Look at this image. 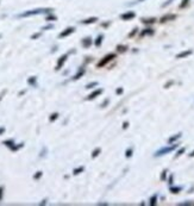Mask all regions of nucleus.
<instances>
[{
    "label": "nucleus",
    "mask_w": 194,
    "mask_h": 206,
    "mask_svg": "<svg viewBox=\"0 0 194 206\" xmlns=\"http://www.w3.org/2000/svg\"><path fill=\"white\" fill-rule=\"evenodd\" d=\"M189 157H194V150L191 152V154H189Z\"/></svg>",
    "instance_id": "41"
},
{
    "label": "nucleus",
    "mask_w": 194,
    "mask_h": 206,
    "mask_svg": "<svg viewBox=\"0 0 194 206\" xmlns=\"http://www.w3.org/2000/svg\"><path fill=\"white\" fill-rule=\"evenodd\" d=\"M166 175H167V170H163V172H162V175H161V179H162V180H166Z\"/></svg>",
    "instance_id": "34"
},
{
    "label": "nucleus",
    "mask_w": 194,
    "mask_h": 206,
    "mask_svg": "<svg viewBox=\"0 0 194 206\" xmlns=\"http://www.w3.org/2000/svg\"><path fill=\"white\" fill-rule=\"evenodd\" d=\"M102 39H104V35H99L97 38H95V42H94V45L99 48L100 45H101V43H102Z\"/></svg>",
    "instance_id": "14"
},
{
    "label": "nucleus",
    "mask_w": 194,
    "mask_h": 206,
    "mask_svg": "<svg viewBox=\"0 0 194 206\" xmlns=\"http://www.w3.org/2000/svg\"><path fill=\"white\" fill-rule=\"evenodd\" d=\"M47 20H48V21H50V20H56V17H55V16H53V15H49V16H47Z\"/></svg>",
    "instance_id": "28"
},
{
    "label": "nucleus",
    "mask_w": 194,
    "mask_h": 206,
    "mask_svg": "<svg viewBox=\"0 0 194 206\" xmlns=\"http://www.w3.org/2000/svg\"><path fill=\"white\" fill-rule=\"evenodd\" d=\"M177 148V144H173V146H169V147H164V148H162V149L157 150L155 152V157H158V156H163V155H166V154H169V152H172L173 150H175Z\"/></svg>",
    "instance_id": "2"
},
{
    "label": "nucleus",
    "mask_w": 194,
    "mask_h": 206,
    "mask_svg": "<svg viewBox=\"0 0 194 206\" xmlns=\"http://www.w3.org/2000/svg\"><path fill=\"white\" fill-rule=\"evenodd\" d=\"M185 148H181V149L179 150V151H177V154H176V155H175V157H179V156H181V155H182V154H183V152H185Z\"/></svg>",
    "instance_id": "27"
},
{
    "label": "nucleus",
    "mask_w": 194,
    "mask_h": 206,
    "mask_svg": "<svg viewBox=\"0 0 194 206\" xmlns=\"http://www.w3.org/2000/svg\"><path fill=\"white\" fill-rule=\"evenodd\" d=\"M148 35H154V29L147 28V29H144L143 31H141V34H139L141 37H144V36H148Z\"/></svg>",
    "instance_id": "11"
},
{
    "label": "nucleus",
    "mask_w": 194,
    "mask_h": 206,
    "mask_svg": "<svg viewBox=\"0 0 194 206\" xmlns=\"http://www.w3.org/2000/svg\"><path fill=\"white\" fill-rule=\"evenodd\" d=\"M125 156L129 159V157H131L132 156V149H128L126 150V154H125Z\"/></svg>",
    "instance_id": "29"
},
{
    "label": "nucleus",
    "mask_w": 194,
    "mask_h": 206,
    "mask_svg": "<svg viewBox=\"0 0 194 206\" xmlns=\"http://www.w3.org/2000/svg\"><path fill=\"white\" fill-rule=\"evenodd\" d=\"M170 85H173V81H170V82H168V83H167V85H166L164 87H166V88H168V86H170Z\"/></svg>",
    "instance_id": "39"
},
{
    "label": "nucleus",
    "mask_w": 194,
    "mask_h": 206,
    "mask_svg": "<svg viewBox=\"0 0 194 206\" xmlns=\"http://www.w3.org/2000/svg\"><path fill=\"white\" fill-rule=\"evenodd\" d=\"M83 74H85V68H83V67H81V68L79 69L78 73L73 76V80H79V79H80V77H81Z\"/></svg>",
    "instance_id": "13"
},
{
    "label": "nucleus",
    "mask_w": 194,
    "mask_h": 206,
    "mask_svg": "<svg viewBox=\"0 0 194 206\" xmlns=\"http://www.w3.org/2000/svg\"><path fill=\"white\" fill-rule=\"evenodd\" d=\"M81 44H82V47H83V48H89V47L92 45V38L91 37L83 38V39L81 41Z\"/></svg>",
    "instance_id": "12"
},
{
    "label": "nucleus",
    "mask_w": 194,
    "mask_h": 206,
    "mask_svg": "<svg viewBox=\"0 0 194 206\" xmlns=\"http://www.w3.org/2000/svg\"><path fill=\"white\" fill-rule=\"evenodd\" d=\"M2 197H4V187L0 186V201L2 200Z\"/></svg>",
    "instance_id": "33"
},
{
    "label": "nucleus",
    "mask_w": 194,
    "mask_h": 206,
    "mask_svg": "<svg viewBox=\"0 0 194 206\" xmlns=\"http://www.w3.org/2000/svg\"><path fill=\"white\" fill-rule=\"evenodd\" d=\"M67 57H68V55L66 54V55H62V56L58 58L57 64H56V68H55L56 70H60V69L62 68V66H63V64H64V62L67 61Z\"/></svg>",
    "instance_id": "7"
},
{
    "label": "nucleus",
    "mask_w": 194,
    "mask_h": 206,
    "mask_svg": "<svg viewBox=\"0 0 194 206\" xmlns=\"http://www.w3.org/2000/svg\"><path fill=\"white\" fill-rule=\"evenodd\" d=\"M42 175H43V173H42V172H37V173L34 175V179H35V180H38Z\"/></svg>",
    "instance_id": "25"
},
{
    "label": "nucleus",
    "mask_w": 194,
    "mask_h": 206,
    "mask_svg": "<svg viewBox=\"0 0 194 206\" xmlns=\"http://www.w3.org/2000/svg\"><path fill=\"white\" fill-rule=\"evenodd\" d=\"M173 1H174V0H167L166 2H163V4H162V7H167V6H168V5H170Z\"/></svg>",
    "instance_id": "30"
},
{
    "label": "nucleus",
    "mask_w": 194,
    "mask_h": 206,
    "mask_svg": "<svg viewBox=\"0 0 194 206\" xmlns=\"http://www.w3.org/2000/svg\"><path fill=\"white\" fill-rule=\"evenodd\" d=\"M143 1H145V0H137L136 2H143Z\"/></svg>",
    "instance_id": "42"
},
{
    "label": "nucleus",
    "mask_w": 194,
    "mask_h": 206,
    "mask_svg": "<svg viewBox=\"0 0 194 206\" xmlns=\"http://www.w3.org/2000/svg\"><path fill=\"white\" fill-rule=\"evenodd\" d=\"M75 31V28H73V26H69V28H67V29H64L60 35H58V38H64V37H68L69 35H72L73 32Z\"/></svg>",
    "instance_id": "5"
},
{
    "label": "nucleus",
    "mask_w": 194,
    "mask_h": 206,
    "mask_svg": "<svg viewBox=\"0 0 194 206\" xmlns=\"http://www.w3.org/2000/svg\"><path fill=\"white\" fill-rule=\"evenodd\" d=\"M53 8H35V10H29L26 12H23L18 15V18H25V17H31L36 15H42V13H53Z\"/></svg>",
    "instance_id": "1"
},
{
    "label": "nucleus",
    "mask_w": 194,
    "mask_h": 206,
    "mask_svg": "<svg viewBox=\"0 0 194 206\" xmlns=\"http://www.w3.org/2000/svg\"><path fill=\"white\" fill-rule=\"evenodd\" d=\"M128 128H129V123H128V122H125V123L123 124V129L125 130V129H128Z\"/></svg>",
    "instance_id": "36"
},
{
    "label": "nucleus",
    "mask_w": 194,
    "mask_h": 206,
    "mask_svg": "<svg viewBox=\"0 0 194 206\" xmlns=\"http://www.w3.org/2000/svg\"><path fill=\"white\" fill-rule=\"evenodd\" d=\"M113 58H116V54H108V55H106V56L98 63V67H104V66H106V64H107L110 61H112Z\"/></svg>",
    "instance_id": "3"
},
{
    "label": "nucleus",
    "mask_w": 194,
    "mask_h": 206,
    "mask_svg": "<svg viewBox=\"0 0 194 206\" xmlns=\"http://www.w3.org/2000/svg\"><path fill=\"white\" fill-rule=\"evenodd\" d=\"M189 1H191V0H182L179 7H180V8H185V7H187V5L189 4Z\"/></svg>",
    "instance_id": "18"
},
{
    "label": "nucleus",
    "mask_w": 194,
    "mask_h": 206,
    "mask_svg": "<svg viewBox=\"0 0 194 206\" xmlns=\"http://www.w3.org/2000/svg\"><path fill=\"white\" fill-rule=\"evenodd\" d=\"M95 86H98L97 81H94V82H92V83H88V85L86 86V88H87V90H91V88H93V87H95Z\"/></svg>",
    "instance_id": "21"
},
{
    "label": "nucleus",
    "mask_w": 194,
    "mask_h": 206,
    "mask_svg": "<svg viewBox=\"0 0 194 206\" xmlns=\"http://www.w3.org/2000/svg\"><path fill=\"white\" fill-rule=\"evenodd\" d=\"M57 118H58V113H53V114L50 116L49 120H50V122H54V120H56Z\"/></svg>",
    "instance_id": "22"
},
{
    "label": "nucleus",
    "mask_w": 194,
    "mask_h": 206,
    "mask_svg": "<svg viewBox=\"0 0 194 206\" xmlns=\"http://www.w3.org/2000/svg\"><path fill=\"white\" fill-rule=\"evenodd\" d=\"M0 37H1V35H0Z\"/></svg>",
    "instance_id": "43"
},
{
    "label": "nucleus",
    "mask_w": 194,
    "mask_h": 206,
    "mask_svg": "<svg viewBox=\"0 0 194 206\" xmlns=\"http://www.w3.org/2000/svg\"><path fill=\"white\" fill-rule=\"evenodd\" d=\"M193 54V50H185V51H181L180 54H177L176 55V58H185V57L189 56V55H192Z\"/></svg>",
    "instance_id": "9"
},
{
    "label": "nucleus",
    "mask_w": 194,
    "mask_h": 206,
    "mask_svg": "<svg viewBox=\"0 0 194 206\" xmlns=\"http://www.w3.org/2000/svg\"><path fill=\"white\" fill-rule=\"evenodd\" d=\"M39 36H40V32H38V34H35V35H32V36H31V39H36V38H38Z\"/></svg>",
    "instance_id": "35"
},
{
    "label": "nucleus",
    "mask_w": 194,
    "mask_h": 206,
    "mask_svg": "<svg viewBox=\"0 0 194 206\" xmlns=\"http://www.w3.org/2000/svg\"><path fill=\"white\" fill-rule=\"evenodd\" d=\"M100 152H101V149H100V148H97V149L92 152V157H93V159H95V157H97Z\"/></svg>",
    "instance_id": "19"
},
{
    "label": "nucleus",
    "mask_w": 194,
    "mask_h": 206,
    "mask_svg": "<svg viewBox=\"0 0 194 206\" xmlns=\"http://www.w3.org/2000/svg\"><path fill=\"white\" fill-rule=\"evenodd\" d=\"M137 31H138V29H137V28H135V29L132 30V32H130V34H129V37H134V36H135V35L137 34Z\"/></svg>",
    "instance_id": "31"
},
{
    "label": "nucleus",
    "mask_w": 194,
    "mask_h": 206,
    "mask_svg": "<svg viewBox=\"0 0 194 206\" xmlns=\"http://www.w3.org/2000/svg\"><path fill=\"white\" fill-rule=\"evenodd\" d=\"M101 93H102V90H101V88H98V90H95L94 92H92V93L89 94V95H88V96H87L86 99H87V100H92V99H95L98 95H100Z\"/></svg>",
    "instance_id": "8"
},
{
    "label": "nucleus",
    "mask_w": 194,
    "mask_h": 206,
    "mask_svg": "<svg viewBox=\"0 0 194 206\" xmlns=\"http://www.w3.org/2000/svg\"><path fill=\"white\" fill-rule=\"evenodd\" d=\"M181 189H182V187H170V192H173V193H179Z\"/></svg>",
    "instance_id": "24"
},
{
    "label": "nucleus",
    "mask_w": 194,
    "mask_h": 206,
    "mask_svg": "<svg viewBox=\"0 0 194 206\" xmlns=\"http://www.w3.org/2000/svg\"><path fill=\"white\" fill-rule=\"evenodd\" d=\"M4 131H5V128H0V135H1Z\"/></svg>",
    "instance_id": "40"
},
{
    "label": "nucleus",
    "mask_w": 194,
    "mask_h": 206,
    "mask_svg": "<svg viewBox=\"0 0 194 206\" xmlns=\"http://www.w3.org/2000/svg\"><path fill=\"white\" fill-rule=\"evenodd\" d=\"M156 20L157 19L154 18V17L153 18H143L142 19V23L143 24H154V23H156Z\"/></svg>",
    "instance_id": "15"
},
{
    "label": "nucleus",
    "mask_w": 194,
    "mask_h": 206,
    "mask_svg": "<svg viewBox=\"0 0 194 206\" xmlns=\"http://www.w3.org/2000/svg\"><path fill=\"white\" fill-rule=\"evenodd\" d=\"M135 17H136V13H135L134 11H128V12H125V13L120 15V19H121V20H124V21L131 20V19H134Z\"/></svg>",
    "instance_id": "4"
},
{
    "label": "nucleus",
    "mask_w": 194,
    "mask_h": 206,
    "mask_svg": "<svg viewBox=\"0 0 194 206\" xmlns=\"http://www.w3.org/2000/svg\"><path fill=\"white\" fill-rule=\"evenodd\" d=\"M176 18H177L176 15H174V13H168V15H164V16L161 17L160 23H167V21H170V20H175Z\"/></svg>",
    "instance_id": "6"
},
{
    "label": "nucleus",
    "mask_w": 194,
    "mask_h": 206,
    "mask_svg": "<svg viewBox=\"0 0 194 206\" xmlns=\"http://www.w3.org/2000/svg\"><path fill=\"white\" fill-rule=\"evenodd\" d=\"M95 21H98L97 17H89V18L81 20L80 23H81V24H83V25H88V24H93V23H95Z\"/></svg>",
    "instance_id": "10"
},
{
    "label": "nucleus",
    "mask_w": 194,
    "mask_h": 206,
    "mask_svg": "<svg viewBox=\"0 0 194 206\" xmlns=\"http://www.w3.org/2000/svg\"><path fill=\"white\" fill-rule=\"evenodd\" d=\"M27 83H29V85H32V86H36V76H31V77L27 80Z\"/></svg>",
    "instance_id": "17"
},
{
    "label": "nucleus",
    "mask_w": 194,
    "mask_h": 206,
    "mask_svg": "<svg viewBox=\"0 0 194 206\" xmlns=\"http://www.w3.org/2000/svg\"><path fill=\"white\" fill-rule=\"evenodd\" d=\"M126 49H128L126 47H120V45H118V47H117V50H118V51H121V53L126 51Z\"/></svg>",
    "instance_id": "26"
},
{
    "label": "nucleus",
    "mask_w": 194,
    "mask_h": 206,
    "mask_svg": "<svg viewBox=\"0 0 194 206\" xmlns=\"http://www.w3.org/2000/svg\"><path fill=\"white\" fill-rule=\"evenodd\" d=\"M181 136H182V133H176L175 136H173V137H170V138L168 139V143H169V144H172V143H174L175 141H177V139H179V138H180Z\"/></svg>",
    "instance_id": "16"
},
{
    "label": "nucleus",
    "mask_w": 194,
    "mask_h": 206,
    "mask_svg": "<svg viewBox=\"0 0 194 206\" xmlns=\"http://www.w3.org/2000/svg\"><path fill=\"white\" fill-rule=\"evenodd\" d=\"M5 93H6V91H2V92H1V94H0V101L2 100V98H4V95H5Z\"/></svg>",
    "instance_id": "37"
},
{
    "label": "nucleus",
    "mask_w": 194,
    "mask_h": 206,
    "mask_svg": "<svg viewBox=\"0 0 194 206\" xmlns=\"http://www.w3.org/2000/svg\"><path fill=\"white\" fill-rule=\"evenodd\" d=\"M116 93L117 94H121L123 93V88H118V90L116 91Z\"/></svg>",
    "instance_id": "38"
},
{
    "label": "nucleus",
    "mask_w": 194,
    "mask_h": 206,
    "mask_svg": "<svg viewBox=\"0 0 194 206\" xmlns=\"http://www.w3.org/2000/svg\"><path fill=\"white\" fill-rule=\"evenodd\" d=\"M156 201H157V195H153L151 199H150V205H156Z\"/></svg>",
    "instance_id": "23"
},
{
    "label": "nucleus",
    "mask_w": 194,
    "mask_h": 206,
    "mask_svg": "<svg viewBox=\"0 0 194 206\" xmlns=\"http://www.w3.org/2000/svg\"><path fill=\"white\" fill-rule=\"evenodd\" d=\"M53 28H54V25H53V24H49V25H47V26H43L42 30H49V29H53Z\"/></svg>",
    "instance_id": "32"
},
{
    "label": "nucleus",
    "mask_w": 194,
    "mask_h": 206,
    "mask_svg": "<svg viewBox=\"0 0 194 206\" xmlns=\"http://www.w3.org/2000/svg\"><path fill=\"white\" fill-rule=\"evenodd\" d=\"M83 169H85L83 167H79V168L73 170V174H74V175H78V174H80V173H82V172H83Z\"/></svg>",
    "instance_id": "20"
}]
</instances>
